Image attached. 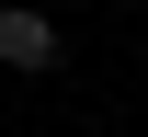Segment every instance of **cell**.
Wrapping results in <instances>:
<instances>
[{
	"mask_svg": "<svg viewBox=\"0 0 148 137\" xmlns=\"http://www.w3.org/2000/svg\"><path fill=\"white\" fill-rule=\"evenodd\" d=\"M0 69H23V80L57 69V23L34 12V0H12V12H0Z\"/></svg>",
	"mask_w": 148,
	"mask_h": 137,
	"instance_id": "obj_1",
	"label": "cell"
}]
</instances>
